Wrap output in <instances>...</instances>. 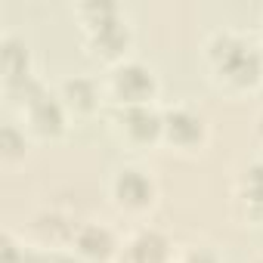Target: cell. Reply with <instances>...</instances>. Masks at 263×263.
<instances>
[{
	"instance_id": "cell-1",
	"label": "cell",
	"mask_w": 263,
	"mask_h": 263,
	"mask_svg": "<svg viewBox=\"0 0 263 263\" xmlns=\"http://www.w3.org/2000/svg\"><path fill=\"white\" fill-rule=\"evenodd\" d=\"M208 81L226 96H248L263 87V47L245 28H214L201 47Z\"/></svg>"
},
{
	"instance_id": "cell-2",
	"label": "cell",
	"mask_w": 263,
	"mask_h": 263,
	"mask_svg": "<svg viewBox=\"0 0 263 263\" xmlns=\"http://www.w3.org/2000/svg\"><path fill=\"white\" fill-rule=\"evenodd\" d=\"M71 13L81 28V47L90 59L111 68L134 56L137 34L124 7L111 4V0H87V4H78Z\"/></svg>"
},
{
	"instance_id": "cell-3",
	"label": "cell",
	"mask_w": 263,
	"mask_h": 263,
	"mask_svg": "<svg viewBox=\"0 0 263 263\" xmlns=\"http://www.w3.org/2000/svg\"><path fill=\"white\" fill-rule=\"evenodd\" d=\"M105 198L108 204L127 217V220H146L161 198V186L143 161H121L108 171L105 180Z\"/></svg>"
},
{
	"instance_id": "cell-4",
	"label": "cell",
	"mask_w": 263,
	"mask_h": 263,
	"mask_svg": "<svg viewBox=\"0 0 263 263\" xmlns=\"http://www.w3.org/2000/svg\"><path fill=\"white\" fill-rule=\"evenodd\" d=\"M102 87H105V99L108 108H127V105H161V78L155 71L152 62L130 56L111 68H105L102 74Z\"/></svg>"
},
{
	"instance_id": "cell-5",
	"label": "cell",
	"mask_w": 263,
	"mask_h": 263,
	"mask_svg": "<svg viewBox=\"0 0 263 263\" xmlns=\"http://www.w3.org/2000/svg\"><path fill=\"white\" fill-rule=\"evenodd\" d=\"M161 146L180 158H201L211 146V121L192 102L161 105Z\"/></svg>"
},
{
	"instance_id": "cell-6",
	"label": "cell",
	"mask_w": 263,
	"mask_h": 263,
	"mask_svg": "<svg viewBox=\"0 0 263 263\" xmlns=\"http://www.w3.org/2000/svg\"><path fill=\"white\" fill-rule=\"evenodd\" d=\"M16 121L25 127L31 143H62L68 137V130L74 127L68 108L62 105L56 87L50 84H44L34 96H28L16 108Z\"/></svg>"
},
{
	"instance_id": "cell-7",
	"label": "cell",
	"mask_w": 263,
	"mask_h": 263,
	"mask_svg": "<svg viewBox=\"0 0 263 263\" xmlns=\"http://www.w3.org/2000/svg\"><path fill=\"white\" fill-rule=\"evenodd\" d=\"M105 127L111 140L127 152H149L161 146V105L108 108Z\"/></svg>"
},
{
	"instance_id": "cell-8",
	"label": "cell",
	"mask_w": 263,
	"mask_h": 263,
	"mask_svg": "<svg viewBox=\"0 0 263 263\" xmlns=\"http://www.w3.org/2000/svg\"><path fill=\"white\" fill-rule=\"evenodd\" d=\"M56 93L62 99V105L68 108L71 121H93L99 115L108 111V99H105V87L102 78L93 74H65L56 84Z\"/></svg>"
},
{
	"instance_id": "cell-9",
	"label": "cell",
	"mask_w": 263,
	"mask_h": 263,
	"mask_svg": "<svg viewBox=\"0 0 263 263\" xmlns=\"http://www.w3.org/2000/svg\"><path fill=\"white\" fill-rule=\"evenodd\" d=\"M68 251L81 263H118L124 251V238L118 235L115 226L102 220H81Z\"/></svg>"
},
{
	"instance_id": "cell-10",
	"label": "cell",
	"mask_w": 263,
	"mask_h": 263,
	"mask_svg": "<svg viewBox=\"0 0 263 263\" xmlns=\"http://www.w3.org/2000/svg\"><path fill=\"white\" fill-rule=\"evenodd\" d=\"M232 214L241 226H263V158H251L235 171Z\"/></svg>"
},
{
	"instance_id": "cell-11",
	"label": "cell",
	"mask_w": 263,
	"mask_h": 263,
	"mask_svg": "<svg viewBox=\"0 0 263 263\" xmlns=\"http://www.w3.org/2000/svg\"><path fill=\"white\" fill-rule=\"evenodd\" d=\"M180 251L174 245V238L158 229V226H140L124 238V251L118 263H177Z\"/></svg>"
},
{
	"instance_id": "cell-12",
	"label": "cell",
	"mask_w": 263,
	"mask_h": 263,
	"mask_svg": "<svg viewBox=\"0 0 263 263\" xmlns=\"http://www.w3.org/2000/svg\"><path fill=\"white\" fill-rule=\"evenodd\" d=\"M0 74H4V84H16L37 74L31 47L16 31H4V37H0Z\"/></svg>"
},
{
	"instance_id": "cell-13",
	"label": "cell",
	"mask_w": 263,
	"mask_h": 263,
	"mask_svg": "<svg viewBox=\"0 0 263 263\" xmlns=\"http://www.w3.org/2000/svg\"><path fill=\"white\" fill-rule=\"evenodd\" d=\"M31 149V137L19 121H7L0 130V164L4 167H19Z\"/></svg>"
},
{
	"instance_id": "cell-14",
	"label": "cell",
	"mask_w": 263,
	"mask_h": 263,
	"mask_svg": "<svg viewBox=\"0 0 263 263\" xmlns=\"http://www.w3.org/2000/svg\"><path fill=\"white\" fill-rule=\"evenodd\" d=\"M177 263H220V257H217L211 248L198 245V248H189V251H183Z\"/></svg>"
},
{
	"instance_id": "cell-15",
	"label": "cell",
	"mask_w": 263,
	"mask_h": 263,
	"mask_svg": "<svg viewBox=\"0 0 263 263\" xmlns=\"http://www.w3.org/2000/svg\"><path fill=\"white\" fill-rule=\"evenodd\" d=\"M254 137H257V143L263 146V108H260L257 118H254Z\"/></svg>"
},
{
	"instance_id": "cell-16",
	"label": "cell",
	"mask_w": 263,
	"mask_h": 263,
	"mask_svg": "<svg viewBox=\"0 0 263 263\" xmlns=\"http://www.w3.org/2000/svg\"><path fill=\"white\" fill-rule=\"evenodd\" d=\"M260 41H263V10H260Z\"/></svg>"
},
{
	"instance_id": "cell-17",
	"label": "cell",
	"mask_w": 263,
	"mask_h": 263,
	"mask_svg": "<svg viewBox=\"0 0 263 263\" xmlns=\"http://www.w3.org/2000/svg\"><path fill=\"white\" fill-rule=\"evenodd\" d=\"M251 263H263V257H257V260H251Z\"/></svg>"
},
{
	"instance_id": "cell-18",
	"label": "cell",
	"mask_w": 263,
	"mask_h": 263,
	"mask_svg": "<svg viewBox=\"0 0 263 263\" xmlns=\"http://www.w3.org/2000/svg\"><path fill=\"white\" fill-rule=\"evenodd\" d=\"M260 47H263V41H260Z\"/></svg>"
}]
</instances>
